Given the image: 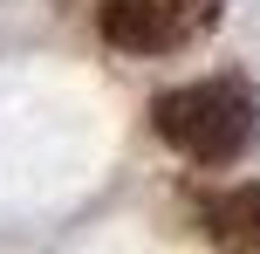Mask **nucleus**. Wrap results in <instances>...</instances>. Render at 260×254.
<instances>
[{
	"mask_svg": "<svg viewBox=\"0 0 260 254\" xmlns=\"http://www.w3.org/2000/svg\"><path fill=\"white\" fill-rule=\"evenodd\" d=\"M157 137H165L171 151H185V158L199 165H226L240 158V151L253 145L260 131V103L253 90L240 76H212V82H185V90H165L151 110Z\"/></svg>",
	"mask_w": 260,
	"mask_h": 254,
	"instance_id": "nucleus-1",
	"label": "nucleus"
},
{
	"mask_svg": "<svg viewBox=\"0 0 260 254\" xmlns=\"http://www.w3.org/2000/svg\"><path fill=\"white\" fill-rule=\"evenodd\" d=\"M103 41L123 55H171L178 48V21L165 0H103Z\"/></svg>",
	"mask_w": 260,
	"mask_h": 254,
	"instance_id": "nucleus-2",
	"label": "nucleus"
},
{
	"mask_svg": "<svg viewBox=\"0 0 260 254\" xmlns=\"http://www.w3.org/2000/svg\"><path fill=\"white\" fill-rule=\"evenodd\" d=\"M219 234H226L233 247L260 254V179H253V186H240V192H226V200H219Z\"/></svg>",
	"mask_w": 260,
	"mask_h": 254,
	"instance_id": "nucleus-3",
	"label": "nucleus"
},
{
	"mask_svg": "<svg viewBox=\"0 0 260 254\" xmlns=\"http://www.w3.org/2000/svg\"><path fill=\"white\" fill-rule=\"evenodd\" d=\"M165 7H171V21H178V41H192V35H206V27L219 21L226 0H165Z\"/></svg>",
	"mask_w": 260,
	"mask_h": 254,
	"instance_id": "nucleus-4",
	"label": "nucleus"
}]
</instances>
